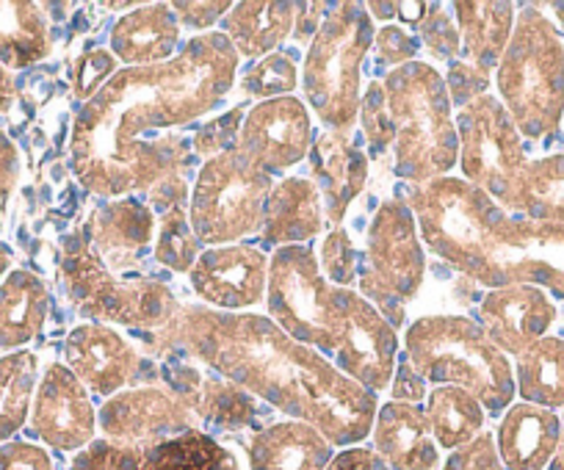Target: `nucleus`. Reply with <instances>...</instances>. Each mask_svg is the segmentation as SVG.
I'll use <instances>...</instances> for the list:
<instances>
[{"mask_svg":"<svg viewBox=\"0 0 564 470\" xmlns=\"http://www.w3.org/2000/svg\"><path fill=\"white\" fill-rule=\"evenodd\" d=\"M69 470H241V464L208 431L192 429L148 446H117L106 437L91 440Z\"/></svg>","mask_w":564,"mask_h":470,"instance_id":"obj_13","label":"nucleus"},{"mask_svg":"<svg viewBox=\"0 0 564 470\" xmlns=\"http://www.w3.org/2000/svg\"><path fill=\"white\" fill-rule=\"evenodd\" d=\"M51 53V31L36 3H0V111L14 100V75Z\"/></svg>","mask_w":564,"mask_h":470,"instance_id":"obj_27","label":"nucleus"},{"mask_svg":"<svg viewBox=\"0 0 564 470\" xmlns=\"http://www.w3.org/2000/svg\"><path fill=\"white\" fill-rule=\"evenodd\" d=\"M238 53L205 31L155 67H124L75 117L69 153L86 192L119 199L181 172L188 147L172 131L214 111L236 84Z\"/></svg>","mask_w":564,"mask_h":470,"instance_id":"obj_1","label":"nucleus"},{"mask_svg":"<svg viewBox=\"0 0 564 470\" xmlns=\"http://www.w3.org/2000/svg\"><path fill=\"white\" fill-rule=\"evenodd\" d=\"M487 86H490V75L481 73L479 67L468 62H452L446 78L448 97L457 108H465L468 102L479 100L481 95H487Z\"/></svg>","mask_w":564,"mask_h":470,"instance_id":"obj_45","label":"nucleus"},{"mask_svg":"<svg viewBox=\"0 0 564 470\" xmlns=\"http://www.w3.org/2000/svg\"><path fill=\"white\" fill-rule=\"evenodd\" d=\"M514 387L525 404L564 409V338H540L518 354Z\"/></svg>","mask_w":564,"mask_h":470,"instance_id":"obj_34","label":"nucleus"},{"mask_svg":"<svg viewBox=\"0 0 564 470\" xmlns=\"http://www.w3.org/2000/svg\"><path fill=\"white\" fill-rule=\"evenodd\" d=\"M97 413L89 391L62 363H53L36 387L31 431L58 451H80L95 440Z\"/></svg>","mask_w":564,"mask_h":470,"instance_id":"obj_18","label":"nucleus"},{"mask_svg":"<svg viewBox=\"0 0 564 470\" xmlns=\"http://www.w3.org/2000/svg\"><path fill=\"white\" fill-rule=\"evenodd\" d=\"M150 354L186 351L216 376L305 420L333 446L366 440L377 420V393L338 371L324 354L282 332L269 316L181 305L170 324L144 335Z\"/></svg>","mask_w":564,"mask_h":470,"instance_id":"obj_2","label":"nucleus"},{"mask_svg":"<svg viewBox=\"0 0 564 470\" xmlns=\"http://www.w3.org/2000/svg\"><path fill=\"white\" fill-rule=\"evenodd\" d=\"M232 3H227V0H210V3H172V12H175L177 23H183L192 31L210 29V25H216V20L227 18Z\"/></svg>","mask_w":564,"mask_h":470,"instance_id":"obj_48","label":"nucleus"},{"mask_svg":"<svg viewBox=\"0 0 564 470\" xmlns=\"http://www.w3.org/2000/svg\"><path fill=\"white\" fill-rule=\"evenodd\" d=\"M311 175L324 199V214L338 230L346 210L368 181V155L357 147L351 131H324L311 144Z\"/></svg>","mask_w":564,"mask_h":470,"instance_id":"obj_21","label":"nucleus"},{"mask_svg":"<svg viewBox=\"0 0 564 470\" xmlns=\"http://www.w3.org/2000/svg\"><path fill=\"white\" fill-rule=\"evenodd\" d=\"M311 111L296 97L260 100L247 111L238 131L236 150L260 172H285L311 153Z\"/></svg>","mask_w":564,"mask_h":470,"instance_id":"obj_14","label":"nucleus"},{"mask_svg":"<svg viewBox=\"0 0 564 470\" xmlns=\"http://www.w3.org/2000/svg\"><path fill=\"white\" fill-rule=\"evenodd\" d=\"M562 440V418L536 404H512L496 431L503 470H547Z\"/></svg>","mask_w":564,"mask_h":470,"instance_id":"obj_22","label":"nucleus"},{"mask_svg":"<svg viewBox=\"0 0 564 470\" xmlns=\"http://www.w3.org/2000/svg\"><path fill=\"white\" fill-rule=\"evenodd\" d=\"M192 194L181 172L164 177L150 188V210L159 214V239H155V261L172 272H192L199 258V241L192 230L188 216Z\"/></svg>","mask_w":564,"mask_h":470,"instance_id":"obj_29","label":"nucleus"},{"mask_svg":"<svg viewBox=\"0 0 564 470\" xmlns=\"http://www.w3.org/2000/svg\"><path fill=\"white\" fill-rule=\"evenodd\" d=\"M406 363L426 382L476 396L485 413H507L514 402V371L485 329L463 316L417 318L404 335Z\"/></svg>","mask_w":564,"mask_h":470,"instance_id":"obj_4","label":"nucleus"},{"mask_svg":"<svg viewBox=\"0 0 564 470\" xmlns=\"http://www.w3.org/2000/svg\"><path fill=\"white\" fill-rule=\"evenodd\" d=\"M67 369L80 380L86 391L102 398L122 393L130 382L144 376V360L133 343L108 324H80L64 343Z\"/></svg>","mask_w":564,"mask_h":470,"instance_id":"obj_19","label":"nucleus"},{"mask_svg":"<svg viewBox=\"0 0 564 470\" xmlns=\"http://www.w3.org/2000/svg\"><path fill=\"white\" fill-rule=\"evenodd\" d=\"M373 45H377L382 62L395 64V67H404V64L415 62L417 56V40L412 34H406L401 25H384L382 31H377L373 36Z\"/></svg>","mask_w":564,"mask_h":470,"instance_id":"obj_46","label":"nucleus"},{"mask_svg":"<svg viewBox=\"0 0 564 470\" xmlns=\"http://www.w3.org/2000/svg\"><path fill=\"white\" fill-rule=\"evenodd\" d=\"M390 396H393V402L401 404H421L423 396H426V380L404 360L401 365H395Z\"/></svg>","mask_w":564,"mask_h":470,"instance_id":"obj_50","label":"nucleus"},{"mask_svg":"<svg viewBox=\"0 0 564 470\" xmlns=\"http://www.w3.org/2000/svg\"><path fill=\"white\" fill-rule=\"evenodd\" d=\"M417 236L421 232L415 230V216L399 197L384 199L368 227L360 288L393 329L404 324L406 305L415 299L426 274V258Z\"/></svg>","mask_w":564,"mask_h":470,"instance_id":"obj_11","label":"nucleus"},{"mask_svg":"<svg viewBox=\"0 0 564 470\" xmlns=\"http://www.w3.org/2000/svg\"><path fill=\"white\" fill-rule=\"evenodd\" d=\"M188 283L214 310L243 313L265 296L269 258L243 244L208 247L188 272Z\"/></svg>","mask_w":564,"mask_h":470,"instance_id":"obj_17","label":"nucleus"},{"mask_svg":"<svg viewBox=\"0 0 564 470\" xmlns=\"http://www.w3.org/2000/svg\"><path fill=\"white\" fill-rule=\"evenodd\" d=\"M181 25L170 3H148L117 20L111 51L128 67H155L175 58Z\"/></svg>","mask_w":564,"mask_h":470,"instance_id":"obj_28","label":"nucleus"},{"mask_svg":"<svg viewBox=\"0 0 564 470\" xmlns=\"http://www.w3.org/2000/svg\"><path fill=\"white\" fill-rule=\"evenodd\" d=\"M426 420H430L432 437L437 448L457 451L485 431V407L468 391L454 385H441L432 391L426 404Z\"/></svg>","mask_w":564,"mask_h":470,"instance_id":"obj_35","label":"nucleus"},{"mask_svg":"<svg viewBox=\"0 0 564 470\" xmlns=\"http://www.w3.org/2000/svg\"><path fill=\"white\" fill-rule=\"evenodd\" d=\"M406 205L423 244L487 288L536 285L564 299V225L509 216L463 177L412 186Z\"/></svg>","mask_w":564,"mask_h":470,"instance_id":"obj_3","label":"nucleus"},{"mask_svg":"<svg viewBox=\"0 0 564 470\" xmlns=\"http://www.w3.org/2000/svg\"><path fill=\"white\" fill-rule=\"evenodd\" d=\"M51 296L45 283L29 272H14L0 285V349H18L36 338L47 318Z\"/></svg>","mask_w":564,"mask_h":470,"instance_id":"obj_33","label":"nucleus"},{"mask_svg":"<svg viewBox=\"0 0 564 470\" xmlns=\"http://www.w3.org/2000/svg\"><path fill=\"white\" fill-rule=\"evenodd\" d=\"M117 75V58L106 51H89L78 58L73 75L75 100H91Z\"/></svg>","mask_w":564,"mask_h":470,"instance_id":"obj_43","label":"nucleus"},{"mask_svg":"<svg viewBox=\"0 0 564 470\" xmlns=\"http://www.w3.org/2000/svg\"><path fill=\"white\" fill-rule=\"evenodd\" d=\"M7 266H9V255L7 252H0V274L7 272Z\"/></svg>","mask_w":564,"mask_h":470,"instance_id":"obj_58","label":"nucleus"},{"mask_svg":"<svg viewBox=\"0 0 564 470\" xmlns=\"http://www.w3.org/2000/svg\"><path fill=\"white\" fill-rule=\"evenodd\" d=\"M382 86L395 125V175L412 186L446 177L459 159V136L443 75L432 64L410 62Z\"/></svg>","mask_w":564,"mask_h":470,"instance_id":"obj_5","label":"nucleus"},{"mask_svg":"<svg viewBox=\"0 0 564 470\" xmlns=\"http://www.w3.org/2000/svg\"><path fill=\"white\" fill-rule=\"evenodd\" d=\"M243 117H247V111L238 106V108H232V111L216 117V120L205 122V125L194 133V142H192L194 155L216 159V155L227 153V150H236L238 131H241Z\"/></svg>","mask_w":564,"mask_h":470,"instance_id":"obj_41","label":"nucleus"},{"mask_svg":"<svg viewBox=\"0 0 564 470\" xmlns=\"http://www.w3.org/2000/svg\"><path fill=\"white\" fill-rule=\"evenodd\" d=\"M271 186V177L238 150L205 161L188 205L199 244L230 247L260 232Z\"/></svg>","mask_w":564,"mask_h":470,"instance_id":"obj_10","label":"nucleus"},{"mask_svg":"<svg viewBox=\"0 0 564 470\" xmlns=\"http://www.w3.org/2000/svg\"><path fill=\"white\" fill-rule=\"evenodd\" d=\"M14 181H18V153H14L12 142L0 133V199L9 197Z\"/></svg>","mask_w":564,"mask_h":470,"instance_id":"obj_53","label":"nucleus"},{"mask_svg":"<svg viewBox=\"0 0 564 470\" xmlns=\"http://www.w3.org/2000/svg\"><path fill=\"white\" fill-rule=\"evenodd\" d=\"M322 230L324 208L316 183L307 177H285L271 186L260 227L265 247H305Z\"/></svg>","mask_w":564,"mask_h":470,"instance_id":"obj_25","label":"nucleus"},{"mask_svg":"<svg viewBox=\"0 0 564 470\" xmlns=\"http://www.w3.org/2000/svg\"><path fill=\"white\" fill-rule=\"evenodd\" d=\"M192 409L199 418V424H208L221 431L247 429L263 413L252 393L221 380V376H205Z\"/></svg>","mask_w":564,"mask_h":470,"instance_id":"obj_37","label":"nucleus"},{"mask_svg":"<svg viewBox=\"0 0 564 470\" xmlns=\"http://www.w3.org/2000/svg\"><path fill=\"white\" fill-rule=\"evenodd\" d=\"M340 302L346 313V338L335 351L338 371L366 391H384L395 374L399 335L366 296L340 288Z\"/></svg>","mask_w":564,"mask_h":470,"instance_id":"obj_16","label":"nucleus"},{"mask_svg":"<svg viewBox=\"0 0 564 470\" xmlns=\"http://www.w3.org/2000/svg\"><path fill=\"white\" fill-rule=\"evenodd\" d=\"M360 122L362 133H366L368 144H371L377 153L388 150L395 139V125L393 117H390L388 108V95H384L382 84H371L362 91L360 100Z\"/></svg>","mask_w":564,"mask_h":470,"instance_id":"obj_39","label":"nucleus"},{"mask_svg":"<svg viewBox=\"0 0 564 470\" xmlns=\"http://www.w3.org/2000/svg\"><path fill=\"white\" fill-rule=\"evenodd\" d=\"M161 376H164L166 382V391L175 393V396L181 398V402H186L188 407L194 404V398H197L205 380V376L199 374L197 369H192V365H164V369H161Z\"/></svg>","mask_w":564,"mask_h":470,"instance_id":"obj_49","label":"nucleus"},{"mask_svg":"<svg viewBox=\"0 0 564 470\" xmlns=\"http://www.w3.org/2000/svg\"><path fill=\"white\" fill-rule=\"evenodd\" d=\"M333 7H327V3H296V20H294V36L300 42L305 40H313V36L318 34V29H322L324 18Z\"/></svg>","mask_w":564,"mask_h":470,"instance_id":"obj_52","label":"nucleus"},{"mask_svg":"<svg viewBox=\"0 0 564 470\" xmlns=\"http://www.w3.org/2000/svg\"><path fill=\"white\" fill-rule=\"evenodd\" d=\"M551 9L556 12L558 23H562V29H564V3H551Z\"/></svg>","mask_w":564,"mask_h":470,"instance_id":"obj_57","label":"nucleus"},{"mask_svg":"<svg viewBox=\"0 0 564 470\" xmlns=\"http://www.w3.org/2000/svg\"><path fill=\"white\" fill-rule=\"evenodd\" d=\"M327 470H390L388 462L373 448L349 446L333 457Z\"/></svg>","mask_w":564,"mask_h":470,"instance_id":"obj_51","label":"nucleus"},{"mask_svg":"<svg viewBox=\"0 0 564 470\" xmlns=\"http://www.w3.org/2000/svg\"><path fill=\"white\" fill-rule=\"evenodd\" d=\"M498 91L520 136L545 139L564 117V42L540 7H523L496 69Z\"/></svg>","mask_w":564,"mask_h":470,"instance_id":"obj_6","label":"nucleus"},{"mask_svg":"<svg viewBox=\"0 0 564 470\" xmlns=\"http://www.w3.org/2000/svg\"><path fill=\"white\" fill-rule=\"evenodd\" d=\"M0 470H53V462L45 448L34 442H3Z\"/></svg>","mask_w":564,"mask_h":470,"instance_id":"obj_47","label":"nucleus"},{"mask_svg":"<svg viewBox=\"0 0 564 470\" xmlns=\"http://www.w3.org/2000/svg\"><path fill=\"white\" fill-rule=\"evenodd\" d=\"M547 470H564V418H562V440H558L556 457L551 459V464H547Z\"/></svg>","mask_w":564,"mask_h":470,"instance_id":"obj_56","label":"nucleus"},{"mask_svg":"<svg viewBox=\"0 0 564 470\" xmlns=\"http://www.w3.org/2000/svg\"><path fill=\"white\" fill-rule=\"evenodd\" d=\"M333 442L305 420H280L254 431L247 446L249 470H327Z\"/></svg>","mask_w":564,"mask_h":470,"instance_id":"obj_26","label":"nucleus"},{"mask_svg":"<svg viewBox=\"0 0 564 470\" xmlns=\"http://www.w3.org/2000/svg\"><path fill=\"white\" fill-rule=\"evenodd\" d=\"M454 125L459 136L463 181L501 205L529 164L518 125L503 102L492 95H481L479 100L459 108Z\"/></svg>","mask_w":564,"mask_h":470,"instance_id":"obj_12","label":"nucleus"},{"mask_svg":"<svg viewBox=\"0 0 564 470\" xmlns=\"http://www.w3.org/2000/svg\"><path fill=\"white\" fill-rule=\"evenodd\" d=\"M296 3L285 0H247L232 3L225 31L238 56L260 58L294 34Z\"/></svg>","mask_w":564,"mask_h":470,"instance_id":"obj_30","label":"nucleus"},{"mask_svg":"<svg viewBox=\"0 0 564 470\" xmlns=\"http://www.w3.org/2000/svg\"><path fill=\"white\" fill-rule=\"evenodd\" d=\"M366 9H368V12L377 14V18H382V20L399 18V3H377V0H373V3H368Z\"/></svg>","mask_w":564,"mask_h":470,"instance_id":"obj_55","label":"nucleus"},{"mask_svg":"<svg viewBox=\"0 0 564 470\" xmlns=\"http://www.w3.org/2000/svg\"><path fill=\"white\" fill-rule=\"evenodd\" d=\"M371 435L373 451L388 462L390 470H435L441 462L430 420L417 404H382Z\"/></svg>","mask_w":564,"mask_h":470,"instance_id":"obj_23","label":"nucleus"},{"mask_svg":"<svg viewBox=\"0 0 564 470\" xmlns=\"http://www.w3.org/2000/svg\"><path fill=\"white\" fill-rule=\"evenodd\" d=\"M91 241V250L102 258L108 272H119L135 261L139 252L150 247L155 230V214L150 205H141L130 197L111 199L91 214L84 227Z\"/></svg>","mask_w":564,"mask_h":470,"instance_id":"obj_24","label":"nucleus"},{"mask_svg":"<svg viewBox=\"0 0 564 470\" xmlns=\"http://www.w3.org/2000/svg\"><path fill=\"white\" fill-rule=\"evenodd\" d=\"M296 84H300L296 64L282 53H271L249 69L247 78L241 80V89L258 100H274V97H291Z\"/></svg>","mask_w":564,"mask_h":470,"instance_id":"obj_38","label":"nucleus"},{"mask_svg":"<svg viewBox=\"0 0 564 470\" xmlns=\"http://www.w3.org/2000/svg\"><path fill=\"white\" fill-rule=\"evenodd\" d=\"M62 280L80 316L100 324H122L130 329L155 332L166 327L181 307L170 285L159 280L113 277L102 258L91 250L86 230L64 239Z\"/></svg>","mask_w":564,"mask_h":470,"instance_id":"obj_8","label":"nucleus"},{"mask_svg":"<svg viewBox=\"0 0 564 470\" xmlns=\"http://www.w3.org/2000/svg\"><path fill=\"white\" fill-rule=\"evenodd\" d=\"M443 470H503L496 448V437L481 431L468 446L452 451V457L446 459Z\"/></svg>","mask_w":564,"mask_h":470,"instance_id":"obj_44","label":"nucleus"},{"mask_svg":"<svg viewBox=\"0 0 564 470\" xmlns=\"http://www.w3.org/2000/svg\"><path fill=\"white\" fill-rule=\"evenodd\" d=\"M481 329L503 351L514 354L529 349L556 321L558 310L551 296L536 285H503L481 299Z\"/></svg>","mask_w":564,"mask_h":470,"instance_id":"obj_20","label":"nucleus"},{"mask_svg":"<svg viewBox=\"0 0 564 470\" xmlns=\"http://www.w3.org/2000/svg\"><path fill=\"white\" fill-rule=\"evenodd\" d=\"M430 7L432 3H399V20L417 29L426 20V14H430Z\"/></svg>","mask_w":564,"mask_h":470,"instance_id":"obj_54","label":"nucleus"},{"mask_svg":"<svg viewBox=\"0 0 564 470\" xmlns=\"http://www.w3.org/2000/svg\"><path fill=\"white\" fill-rule=\"evenodd\" d=\"M417 36L423 40V45L430 47V53L435 58H457L459 45H463V36H459V29L454 25L452 14H446V7L443 3H432L430 14L417 25Z\"/></svg>","mask_w":564,"mask_h":470,"instance_id":"obj_42","label":"nucleus"},{"mask_svg":"<svg viewBox=\"0 0 564 470\" xmlns=\"http://www.w3.org/2000/svg\"><path fill=\"white\" fill-rule=\"evenodd\" d=\"M318 266L324 269V277H327L329 285H340V288H349L357 277V252L355 241L346 230H333L324 239L322 244V263Z\"/></svg>","mask_w":564,"mask_h":470,"instance_id":"obj_40","label":"nucleus"},{"mask_svg":"<svg viewBox=\"0 0 564 470\" xmlns=\"http://www.w3.org/2000/svg\"><path fill=\"white\" fill-rule=\"evenodd\" d=\"M452 9L470 64L490 75L492 69H498V62L514 31V18H518L514 7L485 0V3H454Z\"/></svg>","mask_w":564,"mask_h":470,"instance_id":"obj_31","label":"nucleus"},{"mask_svg":"<svg viewBox=\"0 0 564 470\" xmlns=\"http://www.w3.org/2000/svg\"><path fill=\"white\" fill-rule=\"evenodd\" d=\"M40 360L31 351H18L0 360V442L18 435L34 407Z\"/></svg>","mask_w":564,"mask_h":470,"instance_id":"obj_36","label":"nucleus"},{"mask_svg":"<svg viewBox=\"0 0 564 470\" xmlns=\"http://www.w3.org/2000/svg\"><path fill=\"white\" fill-rule=\"evenodd\" d=\"M509 214L564 225V155L529 161L501 203Z\"/></svg>","mask_w":564,"mask_h":470,"instance_id":"obj_32","label":"nucleus"},{"mask_svg":"<svg viewBox=\"0 0 564 470\" xmlns=\"http://www.w3.org/2000/svg\"><path fill=\"white\" fill-rule=\"evenodd\" d=\"M106 440L117 446H148L199 429V418L166 387L139 385L106 398L97 413Z\"/></svg>","mask_w":564,"mask_h":470,"instance_id":"obj_15","label":"nucleus"},{"mask_svg":"<svg viewBox=\"0 0 564 470\" xmlns=\"http://www.w3.org/2000/svg\"><path fill=\"white\" fill-rule=\"evenodd\" d=\"M373 20L362 3L329 9L307 47L302 89L327 131H351L360 113V69L373 45Z\"/></svg>","mask_w":564,"mask_h":470,"instance_id":"obj_7","label":"nucleus"},{"mask_svg":"<svg viewBox=\"0 0 564 470\" xmlns=\"http://www.w3.org/2000/svg\"><path fill=\"white\" fill-rule=\"evenodd\" d=\"M269 318L300 343L335 354L346 338L340 285H329L311 247H282L269 258Z\"/></svg>","mask_w":564,"mask_h":470,"instance_id":"obj_9","label":"nucleus"}]
</instances>
